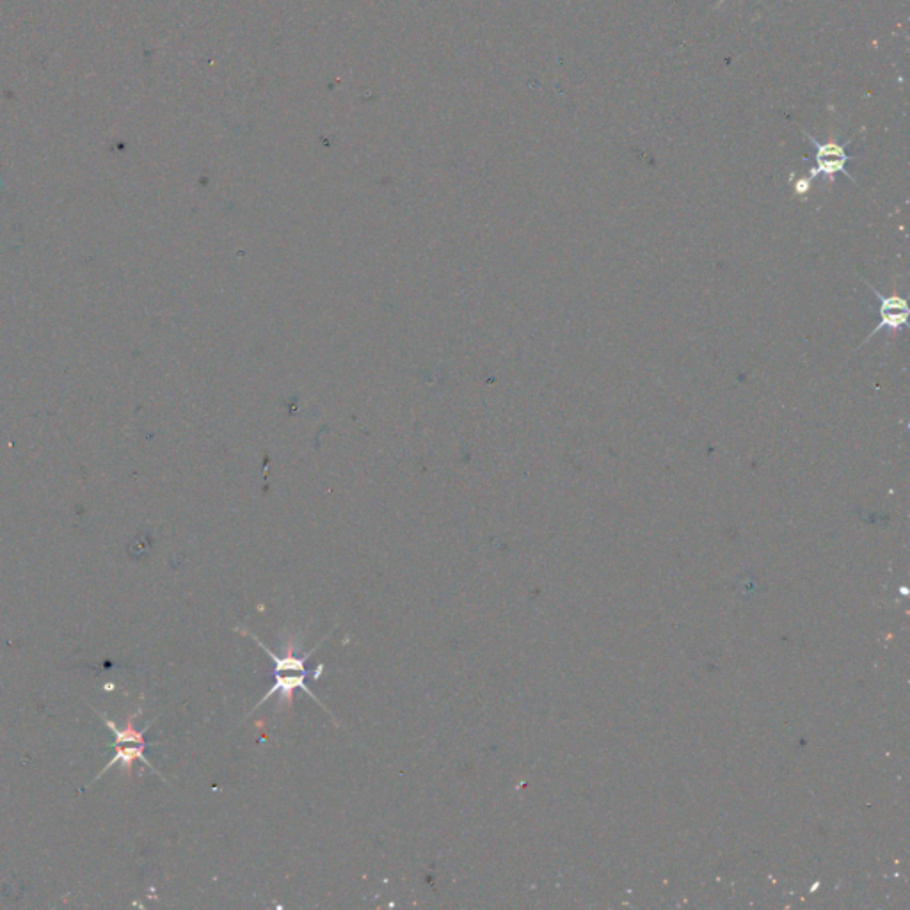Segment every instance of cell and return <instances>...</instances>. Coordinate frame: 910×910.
I'll list each match as a JSON object with an SVG mask.
<instances>
[{
	"label": "cell",
	"mask_w": 910,
	"mask_h": 910,
	"mask_svg": "<svg viewBox=\"0 0 910 910\" xmlns=\"http://www.w3.org/2000/svg\"><path fill=\"white\" fill-rule=\"evenodd\" d=\"M724 2H726V0H720L719 4H724Z\"/></svg>",
	"instance_id": "8992f818"
},
{
	"label": "cell",
	"mask_w": 910,
	"mask_h": 910,
	"mask_svg": "<svg viewBox=\"0 0 910 910\" xmlns=\"http://www.w3.org/2000/svg\"><path fill=\"white\" fill-rule=\"evenodd\" d=\"M809 187H811V180L806 176V178H799V180L793 184V191H795V194H799V196H804V194L809 191Z\"/></svg>",
	"instance_id": "5b68a950"
},
{
	"label": "cell",
	"mask_w": 910,
	"mask_h": 910,
	"mask_svg": "<svg viewBox=\"0 0 910 910\" xmlns=\"http://www.w3.org/2000/svg\"><path fill=\"white\" fill-rule=\"evenodd\" d=\"M100 717L105 720L107 727H109L112 733H114V736H116V738H114V749H116V754H114V758L111 759V763L105 767V770H109L114 763H120V761L123 763V767H127V770H132L134 761H143L146 767L152 768L150 761L144 758V751H146V747H148V743L144 740V733L150 729V726H146L144 729H137L136 724H134L136 715L127 720V724H125L123 729L116 726V724L107 719L105 715H100Z\"/></svg>",
	"instance_id": "7a4b0ae2"
},
{
	"label": "cell",
	"mask_w": 910,
	"mask_h": 910,
	"mask_svg": "<svg viewBox=\"0 0 910 910\" xmlns=\"http://www.w3.org/2000/svg\"><path fill=\"white\" fill-rule=\"evenodd\" d=\"M807 139L815 144L816 148V166L807 175L811 182L820 175L827 176L829 182H834V176L841 173L855 184L854 176L847 171L848 153L845 150V144L836 143L834 139L827 143H818L815 137H811L809 134H807Z\"/></svg>",
	"instance_id": "3957f363"
},
{
	"label": "cell",
	"mask_w": 910,
	"mask_h": 910,
	"mask_svg": "<svg viewBox=\"0 0 910 910\" xmlns=\"http://www.w3.org/2000/svg\"><path fill=\"white\" fill-rule=\"evenodd\" d=\"M864 283H866L871 292H873V296L879 299V324L875 326V329L871 331L870 335L864 338V342L859 345V349H861L864 344H868L871 338H875V336L879 335L880 331H886V329L887 331H902V329L907 326L910 315L909 303H907L905 297L898 296V294L884 296L882 292H879V290L873 287L871 283H868V281H864Z\"/></svg>",
	"instance_id": "277c9868"
},
{
	"label": "cell",
	"mask_w": 910,
	"mask_h": 910,
	"mask_svg": "<svg viewBox=\"0 0 910 910\" xmlns=\"http://www.w3.org/2000/svg\"><path fill=\"white\" fill-rule=\"evenodd\" d=\"M255 640L256 644L262 647L265 653L271 656L272 662H274V685H272L271 690L265 694L264 699L258 703V706L267 703V701L276 694H280L283 699L290 701V695L294 694L296 688H301V690H304L312 699H315L317 703H320L319 699L315 697V694H313L312 690L306 685V678H308V674H310V669L306 667V660L312 656L313 651H315L317 647H313L308 655L288 651L287 655L278 656L274 655L271 649L264 646L260 640ZM258 706H256V708H258Z\"/></svg>",
	"instance_id": "6da1fadb"
}]
</instances>
